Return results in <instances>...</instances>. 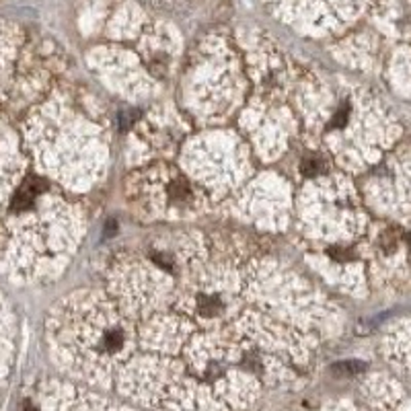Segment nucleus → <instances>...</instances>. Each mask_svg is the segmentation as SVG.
<instances>
[{"mask_svg":"<svg viewBox=\"0 0 411 411\" xmlns=\"http://www.w3.org/2000/svg\"><path fill=\"white\" fill-rule=\"evenodd\" d=\"M410 245H411V234H410Z\"/></svg>","mask_w":411,"mask_h":411,"instance_id":"nucleus-3","label":"nucleus"},{"mask_svg":"<svg viewBox=\"0 0 411 411\" xmlns=\"http://www.w3.org/2000/svg\"><path fill=\"white\" fill-rule=\"evenodd\" d=\"M317 167H319V159H311V161L303 162V171L304 173H317Z\"/></svg>","mask_w":411,"mask_h":411,"instance_id":"nucleus-2","label":"nucleus"},{"mask_svg":"<svg viewBox=\"0 0 411 411\" xmlns=\"http://www.w3.org/2000/svg\"><path fill=\"white\" fill-rule=\"evenodd\" d=\"M364 366L360 364V362H343V364H338L335 366V370L338 373H343V375H354L358 370H362Z\"/></svg>","mask_w":411,"mask_h":411,"instance_id":"nucleus-1","label":"nucleus"}]
</instances>
